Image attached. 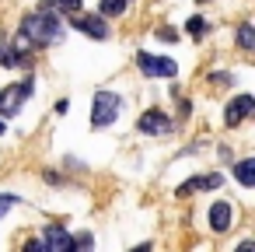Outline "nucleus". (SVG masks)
I'll use <instances>...</instances> for the list:
<instances>
[{
	"label": "nucleus",
	"mask_w": 255,
	"mask_h": 252,
	"mask_svg": "<svg viewBox=\"0 0 255 252\" xmlns=\"http://www.w3.org/2000/svg\"><path fill=\"white\" fill-rule=\"evenodd\" d=\"M21 39L32 46H53L63 39V25L53 11H35L21 18Z\"/></svg>",
	"instance_id": "obj_1"
},
{
	"label": "nucleus",
	"mask_w": 255,
	"mask_h": 252,
	"mask_svg": "<svg viewBox=\"0 0 255 252\" xmlns=\"http://www.w3.org/2000/svg\"><path fill=\"white\" fill-rule=\"evenodd\" d=\"M32 91H35V81L32 77H25V81H18V84H7L4 91H0V116H18L21 112V105L32 98Z\"/></svg>",
	"instance_id": "obj_2"
},
{
	"label": "nucleus",
	"mask_w": 255,
	"mask_h": 252,
	"mask_svg": "<svg viewBox=\"0 0 255 252\" xmlns=\"http://www.w3.org/2000/svg\"><path fill=\"white\" fill-rule=\"evenodd\" d=\"M119 109H123V98L116 91H98L95 105H91V123L95 126H112L119 119Z\"/></svg>",
	"instance_id": "obj_3"
},
{
	"label": "nucleus",
	"mask_w": 255,
	"mask_h": 252,
	"mask_svg": "<svg viewBox=\"0 0 255 252\" xmlns=\"http://www.w3.org/2000/svg\"><path fill=\"white\" fill-rule=\"evenodd\" d=\"M136 67H140V74H147V77H175V60H168V56H157V53H140L136 56Z\"/></svg>",
	"instance_id": "obj_4"
},
{
	"label": "nucleus",
	"mask_w": 255,
	"mask_h": 252,
	"mask_svg": "<svg viewBox=\"0 0 255 252\" xmlns=\"http://www.w3.org/2000/svg\"><path fill=\"white\" fill-rule=\"evenodd\" d=\"M252 109H255V98H252V95H238V98L227 105L224 123H227V126H238V123H245V119L252 116Z\"/></svg>",
	"instance_id": "obj_5"
},
{
	"label": "nucleus",
	"mask_w": 255,
	"mask_h": 252,
	"mask_svg": "<svg viewBox=\"0 0 255 252\" xmlns=\"http://www.w3.org/2000/svg\"><path fill=\"white\" fill-rule=\"evenodd\" d=\"M136 130H140V133H168V130H171V119H168L164 112H157V109H147V112L136 119Z\"/></svg>",
	"instance_id": "obj_6"
},
{
	"label": "nucleus",
	"mask_w": 255,
	"mask_h": 252,
	"mask_svg": "<svg viewBox=\"0 0 255 252\" xmlns=\"http://www.w3.org/2000/svg\"><path fill=\"white\" fill-rule=\"evenodd\" d=\"M42 249H49V252H60V249L70 252V249H74V238H70L60 224H49L46 235H42Z\"/></svg>",
	"instance_id": "obj_7"
},
{
	"label": "nucleus",
	"mask_w": 255,
	"mask_h": 252,
	"mask_svg": "<svg viewBox=\"0 0 255 252\" xmlns=\"http://www.w3.org/2000/svg\"><path fill=\"white\" fill-rule=\"evenodd\" d=\"M231 221H234V210H231V203L217 200V203L210 207V228H213V231H231Z\"/></svg>",
	"instance_id": "obj_8"
},
{
	"label": "nucleus",
	"mask_w": 255,
	"mask_h": 252,
	"mask_svg": "<svg viewBox=\"0 0 255 252\" xmlns=\"http://www.w3.org/2000/svg\"><path fill=\"white\" fill-rule=\"evenodd\" d=\"M74 28L84 32V35H91V39H109V28H105V21H102L98 14H84V18H77Z\"/></svg>",
	"instance_id": "obj_9"
},
{
	"label": "nucleus",
	"mask_w": 255,
	"mask_h": 252,
	"mask_svg": "<svg viewBox=\"0 0 255 252\" xmlns=\"http://www.w3.org/2000/svg\"><path fill=\"white\" fill-rule=\"evenodd\" d=\"M234 175H238V182H241L245 189H252V186H255V161H252V158L238 161V165H234Z\"/></svg>",
	"instance_id": "obj_10"
},
{
	"label": "nucleus",
	"mask_w": 255,
	"mask_h": 252,
	"mask_svg": "<svg viewBox=\"0 0 255 252\" xmlns=\"http://www.w3.org/2000/svg\"><path fill=\"white\" fill-rule=\"evenodd\" d=\"M46 11H63V14H74L81 11V0H42Z\"/></svg>",
	"instance_id": "obj_11"
},
{
	"label": "nucleus",
	"mask_w": 255,
	"mask_h": 252,
	"mask_svg": "<svg viewBox=\"0 0 255 252\" xmlns=\"http://www.w3.org/2000/svg\"><path fill=\"white\" fill-rule=\"evenodd\" d=\"M0 63H4V67H18V63H25V53L11 49V46H0Z\"/></svg>",
	"instance_id": "obj_12"
},
{
	"label": "nucleus",
	"mask_w": 255,
	"mask_h": 252,
	"mask_svg": "<svg viewBox=\"0 0 255 252\" xmlns=\"http://www.w3.org/2000/svg\"><path fill=\"white\" fill-rule=\"evenodd\" d=\"M238 46L248 53V49H255V32H252V25H241L238 28Z\"/></svg>",
	"instance_id": "obj_13"
},
{
	"label": "nucleus",
	"mask_w": 255,
	"mask_h": 252,
	"mask_svg": "<svg viewBox=\"0 0 255 252\" xmlns=\"http://www.w3.org/2000/svg\"><path fill=\"white\" fill-rule=\"evenodd\" d=\"M126 11V0H102V14L105 18H119Z\"/></svg>",
	"instance_id": "obj_14"
},
{
	"label": "nucleus",
	"mask_w": 255,
	"mask_h": 252,
	"mask_svg": "<svg viewBox=\"0 0 255 252\" xmlns=\"http://www.w3.org/2000/svg\"><path fill=\"white\" fill-rule=\"evenodd\" d=\"M185 28H189V32H192V35L199 39V35L206 32V21H203V18H189V25H185Z\"/></svg>",
	"instance_id": "obj_15"
},
{
	"label": "nucleus",
	"mask_w": 255,
	"mask_h": 252,
	"mask_svg": "<svg viewBox=\"0 0 255 252\" xmlns=\"http://www.w3.org/2000/svg\"><path fill=\"white\" fill-rule=\"evenodd\" d=\"M14 203H18V196H11V193H4V196H0V217H4V214H7Z\"/></svg>",
	"instance_id": "obj_16"
},
{
	"label": "nucleus",
	"mask_w": 255,
	"mask_h": 252,
	"mask_svg": "<svg viewBox=\"0 0 255 252\" xmlns=\"http://www.w3.org/2000/svg\"><path fill=\"white\" fill-rule=\"evenodd\" d=\"M157 39H164V42H175L178 35H175V32H168V28H161V32H157Z\"/></svg>",
	"instance_id": "obj_17"
},
{
	"label": "nucleus",
	"mask_w": 255,
	"mask_h": 252,
	"mask_svg": "<svg viewBox=\"0 0 255 252\" xmlns=\"http://www.w3.org/2000/svg\"><path fill=\"white\" fill-rule=\"evenodd\" d=\"M0 137H4V119H0Z\"/></svg>",
	"instance_id": "obj_18"
}]
</instances>
